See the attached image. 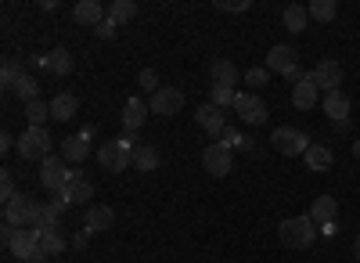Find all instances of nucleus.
Masks as SVG:
<instances>
[{
  "instance_id": "obj_1",
  "label": "nucleus",
  "mask_w": 360,
  "mask_h": 263,
  "mask_svg": "<svg viewBox=\"0 0 360 263\" xmlns=\"http://www.w3.org/2000/svg\"><path fill=\"white\" fill-rule=\"evenodd\" d=\"M37 238H40V231H37V227H11V224H4V245H8V252H11L15 259L44 263L47 252L37 245Z\"/></svg>"
},
{
  "instance_id": "obj_2",
  "label": "nucleus",
  "mask_w": 360,
  "mask_h": 263,
  "mask_svg": "<svg viewBox=\"0 0 360 263\" xmlns=\"http://www.w3.org/2000/svg\"><path fill=\"white\" fill-rule=\"evenodd\" d=\"M314 220L310 217H288V220H281V227H278V238H281V245L285 249H310L314 245Z\"/></svg>"
},
{
  "instance_id": "obj_3",
  "label": "nucleus",
  "mask_w": 360,
  "mask_h": 263,
  "mask_svg": "<svg viewBox=\"0 0 360 263\" xmlns=\"http://www.w3.org/2000/svg\"><path fill=\"white\" fill-rule=\"evenodd\" d=\"M98 162L108 169V173H123L127 166H134V141H108L98 148Z\"/></svg>"
},
{
  "instance_id": "obj_4",
  "label": "nucleus",
  "mask_w": 360,
  "mask_h": 263,
  "mask_svg": "<svg viewBox=\"0 0 360 263\" xmlns=\"http://www.w3.org/2000/svg\"><path fill=\"white\" fill-rule=\"evenodd\" d=\"M15 148H18L22 159H40V162H44V159L51 155V134H47L44 127H25Z\"/></svg>"
},
{
  "instance_id": "obj_5",
  "label": "nucleus",
  "mask_w": 360,
  "mask_h": 263,
  "mask_svg": "<svg viewBox=\"0 0 360 263\" xmlns=\"http://www.w3.org/2000/svg\"><path fill=\"white\" fill-rule=\"evenodd\" d=\"M37 217H40V202H33L29 195H15L4 206V224L11 227H33Z\"/></svg>"
},
{
  "instance_id": "obj_6",
  "label": "nucleus",
  "mask_w": 360,
  "mask_h": 263,
  "mask_svg": "<svg viewBox=\"0 0 360 263\" xmlns=\"http://www.w3.org/2000/svg\"><path fill=\"white\" fill-rule=\"evenodd\" d=\"M270 144H274V152H281V155H307L310 137L299 127H278L270 134Z\"/></svg>"
},
{
  "instance_id": "obj_7",
  "label": "nucleus",
  "mask_w": 360,
  "mask_h": 263,
  "mask_svg": "<svg viewBox=\"0 0 360 263\" xmlns=\"http://www.w3.org/2000/svg\"><path fill=\"white\" fill-rule=\"evenodd\" d=\"M69 181H72V169H69V162H65V159H54V155H47V159L40 162V184H44L47 191L62 195Z\"/></svg>"
},
{
  "instance_id": "obj_8",
  "label": "nucleus",
  "mask_w": 360,
  "mask_h": 263,
  "mask_svg": "<svg viewBox=\"0 0 360 263\" xmlns=\"http://www.w3.org/2000/svg\"><path fill=\"white\" fill-rule=\"evenodd\" d=\"M266 69H270V76H292L295 69H299V54H295V47H288V44H278V47H270V54H266Z\"/></svg>"
},
{
  "instance_id": "obj_9",
  "label": "nucleus",
  "mask_w": 360,
  "mask_h": 263,
  "mask_svg": "<svg viewBox=\"0 0 360 263\" xmlns=\"http://www.w3.org/2000/svg\"><path fill=\"white\" fill-rule=\"evenodd\" d=\"M310 79L317 83V91L332 94V91H339V83H342V65L335 62V58H324V62H317V65H314Z\"/></svg>"
},
{
  "instance_id": "obj_10",
  "label": "nucleus",
  "mask_w": 360,
  "mask_h": 263,
  "mask_svg": "<svg viewBox=\"0 0 360 263\" xmlns=\"http://www.w3.org/2000/svg\"><path fill=\"white\" fill-rule=\"evenodd\" d=\"M148 108L155 115H176L184 108V91H176V86H159V91L148 98Z\"/></svg>"
},
{
  "instance_id": "obj_11",
  "label": "nucleus",
  "mask_w": 360,
  "mask_h": 263,
  "mask_svg": "<svg viewBox=\"0 0 360 263\" xmlns=\"http://www.w3.org/2000/svg\"><path fill=\"white\" fill-rule=\"evenodd\" d=\"M234 112L242 115L245 123H252V127H263L266 115H270V112H266V101L256 98V94H238V98H234Z\"/></svg>"
},
{
  "instance_id": "obj_12",
  "label": "nucleus",
  "mask_w": 360,
  "mask_h": 263,
  "mask_svg": "<svg viewBox=\"0 0 360 263\" xmlns=\"http://www.w3.org/2000/svg\"><path fill=\"white\" fill-rule=\"evenodd\" d=\"M202 166L213 173V177H227L231 166H234V162H231V148H227V144H220V141H213V144L202 152Z\"/></svg>"
},
{
  "instance_id": "obj_13",
  "label": "nucleus",
  "mask_w": 360,
  "mask_h": 263,
  "mask_svg": "<svg viewBox=\"0 0 360 263\" xmlns=\"http://www.w3.org/2000/svg\"><path fill=\"white\" fill-rule=\"evenodd\" d=\"M37 65L51 69V76H58V79H65V76H72V69H76V62H72V54H69L65 47H54L51 54L37 58Z\"/></svg>"
},
{
  "instance_id": "obj_14",
  "label": "nucleus",
  "mask_w": 360,
  "mask_h": 263,
  "mask_svg": "<svg viewBox=\"0 0 360 263\" xmlns=\"http://www.w3.org/2000/svg\"><path fill=\"white\" fill-rule=\"evenodd\" d=\"M324 112H328V120L335 123V130H346L349 127V98L342 91L324 94Z\"/></svg>"
},
{
  "instance_id": "obj_15",
  "label": "nucleus",
  "mask_w": 360,
  "mask_h": 263,
  "mask_svg": "<svg viewBox=\"0 0 360 263\" xmlns=\"http://www.w3.org/2000/svg\"><path fill=\"white\" fill-rule=\"evenodd\" d=\"M90 195H94V188H90V181L83 177L79 169H72V181L65 184V191L58 198H65L69 206H90Z\"/></svg>"
},
{
  "instance_id": "obj_16",
  "label": "nucleus",
  "mask_w": 360,
  "mask_h": 263,
  "mask_svg": "<svg viewBox=\"0 0 360 263\" xmlns=\"http://www.w3.org/2000/svg\"><path fill=\"white\" fill-rule=\"evenodd\" d=\"M148 115H152V108H148V101L144 98H130L127 105H123V130L127 134H137L141 127H144V120H148Z\"/></svg>"
},
{
  "instance_id": "obj_17",
  "label": "nucleus",
  "mask_w": 360,
  "mask_h": 263,
  "mask_svg": "<svg viewBox=\"0 0 360 263\" xmlns=\"http://www.w3.org/2000/svg\"><path fill=\"white\" fill-rule=\"evenodd\" d=\"M72 22L86 25V29H98L105 22V8L98 4V0H79V4L72 8Z\"/></svg>"
},
{
  "instance_id": "obj_18",
  "label": "nucleus",
  "mask_w": 360,
  "mask_h": 263,
  "mask_svg": "<svg viewBox=\"0 0 360 263\" xmlns=\"http://www.w3.org/2000/svg\"><path fill=\"white\" fill-rule=\"evenodd\" d=\"M112 220H115L112 206H86V213H83V227L90 231V235H98V231H108Z\"/></svg>"
},
{
  "instance_id": "obj_19",
  "label": "nucleus",
  "mask_w": 360,
  "mask_h": 263,
  "mask_svg": "<svg viewBox=\"0 0 360 263\" xmlns=\"http://www.w3.org/2000/svg\"><path fill=\"white\" fill-rule=\"evenodd\" d=\"M195 120H198V127H202L205 134H224V130H227L224 108H217V105H202V108L195 112Z\"/></svg>"
},
{
  "instance_id": "obj_20",
  "label": "nucleus",
  "mask_w": 360,
  "mask_h": 263,
  "mask_svg": "<svg viewBox=\"0 0 360 263\" xmlns=\"http://www.w3.org/2000/svg\"><path fill=\"white\" fill-rule=\"evenodd\" d=\"M47 105H51V120H58V123H69L76 115V108H79L76 94H54Z\"/></svg>"
},
{
  "instance_id": "obj_21",
  "label": "nucleus",
  "mask_w": 360,
  "mask_h": 263,
  "mask_svg": "<svg viewBox=\"0 0 360 263\" xmlns=\"http://www.w3.org/2000/svg\"><path fill=\"white\" fill-rule=\"evenodd\" d=\"M335 217H339V202H335L332 195L314 198V206H310V220H314V224H332Z\"/></svg>"
},
{
  "instance_id": "obj_22",
  "label": "nucleus",
  "mask_w": 360,
  "mask_h": 263,
  "mask_svg": "<svg viewBox=\"0 0 360 263\" xmlns=\"http://www.w3.org/2000/svg\"><path fill=\"white\" fill-rule=\"evenodd\" d=\"M317 94H321V91H317V83L307 76L303 83H295V91H292V105H295V108H303V112H310V108L317 105Z\"/></svg>"
},
{
  "instance_id": "obj_23",
  "label": "nucleus",
  "mask_w": 360,
  "mask_h": 263,
  "mask_svg": "<svg viewBox=\"0 0 360 263\" xmlns=\"http://www.w3.org/2000/svg\"><path fill=\"white\" fill-rule=\"evenodd\" d=\"M86 155H90V141L86 137L72 134V137L62 141V159L65 162H86Z\"/></svg>"
},
{
  "instance_id": "obj_24",
  "label": "nucleus",
  "mask_w": 360,
  "mask_h": 263,
  "mask_svg": "<svg viewBox=\"0 0 360 263\" xmlns=\"http://www.w3.org/2000/svg\"><path fill=\"white\" fill-rule=\"evenodd\" d=\"M238 79H242V72L234 69V62H227V58H217L213 62V86H238Z\"/></svg>"
},
{
  "instance_id": "obj_25",
  "label": "nucleus",
  "mask_w": 360,
  "mask_h": 263,
  "mask_svg": "<svg viewBox=\"0 0 360 263\" xmlns=\"http://www.w3.org/2000/svg\"><path fill=\"white\" fill-rule=\"evenodd\" d=\"M281 22H285L288 33H303L307 22H310V11H307L303 4H288V8L281 11Z\"/></svg>"
},
{
  "instance_id": "obj_26",
  "label": "nucleus",
  "mask_w": 360,
  "mask_h": 263,
  "mask_svg": "<svg viewBox=\"0 0 360 263\" xmlns=\"http://www.w3.org/2000/svg\"><path fill=\"white\" fill-rule=\"evenodd\" d=\"M37 245H40L47 256H62V252H65V238H62V231H58V227H51V231H40Z\"/></svg>"
},
{
  "instance_id": "obj_27",
  "label": "nucleus",
  "mask_w": 360,
  "mask_h": 263,
  "mask_svg": "<svg viewBox=\"0 0 360 263\" xmlns=\"http://www.w3.org/2000/svg\"><path fill=\"white\" fill-rule=\"evenodd\" d=\"M303 159H307V166H310V169H317V173H321V169H328V166L335 162V159H332V148H324V144H310Z\"/></svg>"
},
{
  "instance_id": "obj_28",
  "label": "nucleus",
  "mask_w": 360,
  "mask_h": 263,
  "mask_svg": "<svg viewBox=\"0 0 360 263\" xmlns=\"http://www.w3.org/2000/svg\"><path fill=\"white\" fill-rule=\"evenodd\" d=\"M134 166L141 173H152L159 166V152L152 148V144H137V148H134Z\"/></svg>"
},
{
  "instance_id": "obj_29",
  "label": "nucleus",
  "mask_w": 360,
  "mask_h": 263,
  "mask_svg": "<svg viewBox=\"0 0 360 263\" xmlns=\"http://www.w3.org/2000/svg\"><path fill=\"white\" fill-rule=\"evenodd\" d=\"M220 144H227V148H242V152H252V155H256V141L245 137V134H238L234 127H227V130L220 134Z\"/></svg>"
},
{
  "instance_id": "obj_30",
  "label": "nucleus",
  "mask_w": 360,
  "mask_h": 263,
  "mask_svg": "<svg viewBox=\"0 0 360 263\" xmlns=\"http://www.w3.org/2000/svg\"><path fill=\"white\" fill-rule=\"evenodd\" d=\"M307 11H310L314 22H324V25H328V22H335V11H339V8H335V0H314Z\"/></svg>"
},
{
  "instance_id": "obj_31",
  "label": "nucleus",
  "mask_w": 360,
  "mask_h": 263,
  "mask_svg": "<svg viewBox=\"0 0 360 263\" xmlns=\"http://www.w3.org/2000/svg\"><path fill=\"white\" fill-rule=\"evenodd\" d=\"M15 94H18L25 105H29V101H37V94H40V83H37V76H29V72H25V76L15 83Z\"/></svg>"
},
{
  "instance_id": "obj_32",
  "label": "nucleus",
  "mask_w": 360,
  "mask_h": 263,
  "mask_svg": "<svg viewBox=\"0 0 360 263\" xmlns=\"http://www.w3.org/2000/svg\"><path fill=\"white\" fill-rule=\"evenodd\" d=\"M25 115H29V127H44L51 120V105H44L40 98L25 105Z\"/></svg>"
},
{
  "instance_id": "obj_33",
  "label": "nucleus",
  "mask_w": 360,
  "mask_h": 263,
  "mask_svg": "<svg viewBox=\"0 0 360 263\" xmlns=\"http://www.w3.org/2000/svg\"><path fill=\"white\" fill-rule=\"evenodd\" d=\"M137 15V4H130V0H115V4L108 8V18L115 22V25H123V22H130Z\"/></svg>"
},
{
  "instance_id": "obj_34",
  "label": "nucleus",
  "mask_w": 360,
  "mask_h": 263,
  "mask_svg": "<svg viewBox=\"0 0 360 263\" xmlns=\"http://www.w3.org/2000/svg\"><path fill=\"white\" fill-rule=\"evenodd\" d=\"M22 76H25V72H22V65H18V62H11V58H8L4 65H0V83H4V91H15V83H18Z\"/></svg>"
},
{
  "instance_id": "obj_35",
  "label": "nucleus",
  "mask_w": 360,
  "mask_h": 263,
  "mask_svg": "<svg viewBox=\"0 0 360 263\" xmlns=\"http://www.w3.org/2000/svg\"><path fill=\"white\" fill-rule=\"evenodd\" d=\"M238 91H231V86H213V94H209V105H217V108H227L234 105Z\"/></svg>"
},
{
  "instance_id": "obj_36",
  "label": "nucleus",
  "mask_w": 360,
  "mask_h": 263,
  "mask_svg": "<svg viewBox=\"0 0 360 263\" xmlns=\"http://www.w3.org/2000/svg\"><path fill=\"white\" fill-rule=\"evenodd\" d=\"M245 83H249V86H266V83H270V69H266V65H252V69L245 72Z\"/></svg>"
},
{
  "instance_id": "obj_37",
  "label": "nucleus",
  "mask_w": 360,
  "mask_h": 263,
  "mask_svg": "<svg viewBox=\"0 0 360 263\" xmlns=\"http://www.w3.org/2000/svg\"><path fill=\"white\" fill-rule=\"evenodd\" d=\"M137 83H141V91H148V94H155V91H159V72H155V69H141Z\"/></svg>"
},
{
  "instance_id": "obj_38",
  "label": "nucleus",
  "mask_w": 360,
  "mask_h": 263,
  "mask_svg": "<svg viewBox=\"0 0 360 263\" xmlns=\"http://www.w3.org/2000/svg\"><path fill=\"white\" fill-rule=\"evenodd\" d=\"M15 195H18V191H15V177L4 169V173H0V198H4V206H8V202H11Z\"/></svg>"
},
{
  "instance_id": "obj_39",
  "label": "nucleus",
  "mask_w": 360,
  "mask_h": 263,
  "mask_svg": "<svg viewBox=\"0 0 360 263\" xmlns=\"http://www.w3.org/2000/svg\"><path fill=\"white\" fill-rule=\"evenodd\" d=\"M65 210H69V202H65V198H58V195H54V198L47 202V217H51L54 224H58V217H62Z\"/></svg>"
},
{
  "instance_id": "obj_40",
  "label": "nucleus",
  "mask_w": 360,
  "mask_h": 263,
  "mask_svg": "<svg viewBox=\"0 0 360 263\" xmlns=\"http://www.w3.org/2000/svg\"><path fill=\"white\" fill-rule=\"evenodd\" d=\"M217 8L220 11H231V15H242V11H249V0H220Z\"/></svg>"
},
{
  "instance_id": "obj_41",
  "label": "nucleus",
  "mask_w": 360,
  "mask_h": 263,
  "mask_svg": "<svg viewBox=\"0 0 360 263\" xmlns=\"http://www.w3.org/2000/svg\"><path fill=\"white\" fill-rule=\"evenodd\" d=\"M94 33H98L101 40H115V33H119V25H115L112 18H105V22H101V25L94 29Z\"/></svg>"
},
{
  "instance_id": "obj_42",
  "label": "nucleus",
  "mask_w": 360,
  "mask_h": 263,
  "mask_svg": "<svg viewBox=\"0 0 360 263\" xmlns=\"http://www.w3.org/2000/svg\"><path fill=\"white\" fill-rule=\"evenodd\" d=\"M15 144H18V141H11V134H0V152H4V155L15 148Z\"/></svg>"
},
{
  "instance_id": "obj_43",
  "label": "nucleus",
  "mask_w": 360,
  "mask_h": 263,
  "mask_svg": "<svg viewBox=\"0 0 360 263\" xmlns=\"http://www.w3.org/2000/svg\"><path fill=\"white\" fill-rule=\"evenodd\" d=\"M86 242H90V231H86V227H83V231H76V238H72V245H76V249H83Z\"/></svg>"
},
{
  "instance_id": "obj_44",
  "label": "nucleus",
  "mask_w": 360,
  "mask_h": 263,
  "mask_svg": "<svg viewBox=\"0 0 360 263\" xmlns=\"http://www.w3.org/2000/svg\"><path fill=\"white\" fill-rule=\"evenodd\" d=\"M94 134H98V130H94V127H90V123H86V127L79 130V137H86V141H94Z\"/></svg>"
},
{
  "instance_id": "obj_45",
  "label": "nucleus",
  "mask_w": 360,
  "mask_h": 263,
  "mask_svg": "<svg viewBox=\"0 0 360 263\" xmlns=\"http://www.w3.org/2000/svg\"><path fill=\"white\" fill-rule=\"evenodd\" d=\"M353 256H356V259H360V238H356V242H353Z\"/></svg>"
},
{
  "instance_id": "obj_46",
  "label": "nucleus",
  "mask_w": 360,
  "mask_h": 263,
  "mask_svg": "<svg viewBox=\"0 0 360 263\" xmlns=\"http://www.w3.org/2000/svg\"><path fill=\"white\" fill-rule=\"evenodd\" d=\"M353 152H356V159H360V141H356V144H353Z\"/></svg>"
}]
</instances>
